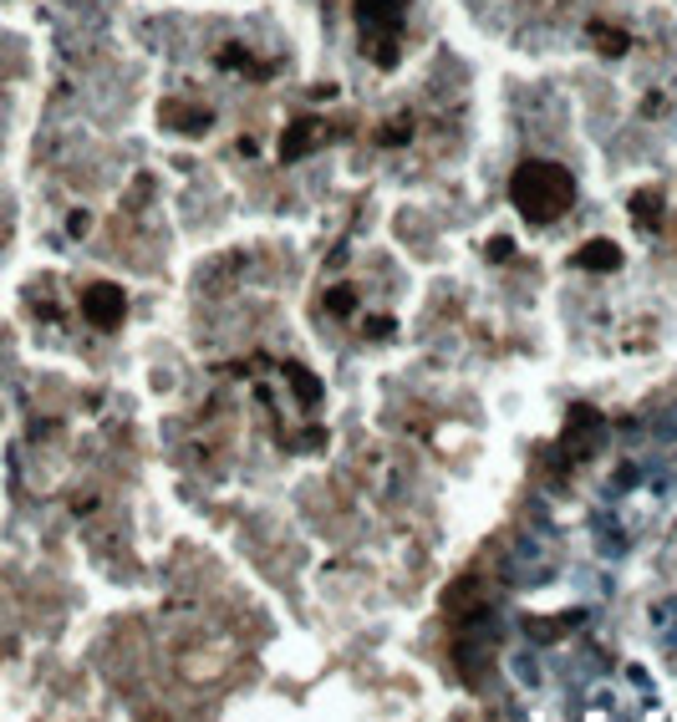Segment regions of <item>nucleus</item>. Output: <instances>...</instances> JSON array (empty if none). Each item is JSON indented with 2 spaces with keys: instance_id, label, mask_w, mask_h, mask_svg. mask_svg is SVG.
<instances>
[{
  "instance_id": "obj_1",
  "label": "nucleus",
  "mask_w": 677,
  "mask_h": 722,
  "mask_svg": "<svg viewBox=\"0 0 677 722\" xmlns=\"http://www.w3.org/2000/svg\"><path fill=\"white\" fill-rule=\"evenodd\" d=\"M571 179L560 169H550V163H525L515 179V198L519 209L530 214V219H550V214H560L566 204H571Z\"/></svg>"
}]
</instances>
